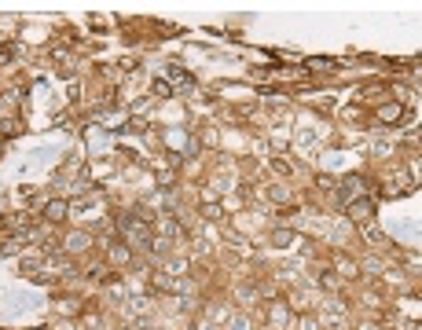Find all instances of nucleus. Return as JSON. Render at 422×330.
Returning a JSON list of instances; mask_svg holds the SVG:
<instances>
[{"label": "nucleus", "instance_id": "1", "mask_svg": "<svg viewBox=\"0 0 422 330\" xmlns=\"http://www.w3.org/2000/svg\"><path fill=\"white\" fill-rule=\"evenodd\" d=\"M48 216L52 220H62L66 216V202H48Z\"/></svg>", "mask_w": 422, "mask_h": 330}, {"label": "nucleus", "instance_id": "2", "mask_svg": "<svg viewBox=\"0 0 422 330\" xmlns=\"http://www.w3.org/2000/svg\"><path fill=\"white\" fill-rule=\"evenodd\" d=\"M352 213H356V216H367V213H374V202H371V198H364V202L352 206Z\"/></svg>", "mask_w": 422, "mask_h": 330}]
</instances>
